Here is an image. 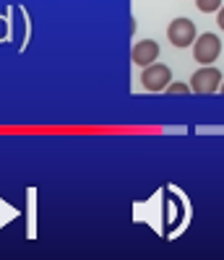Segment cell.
Segmentation results:
<instances>
[{
	"instance_id": "6da1fadb",
	"label": "cell",
	"mask_w": 224,
	"mask_h": 260,
	"mask_svg": "<svg viewBox=\"0 0 224 260\" xmlns=\"http://www.w3.org/2000/svg\"><path fill=\"white\" fill-rule=\"evenodd\" d=\"M172 83V71L162 62H151L141 71V86L146 91H164Z\"/></svg>"
},
{
	"instance_id": "7a4b0ae2",
	"label": "cell",
	"mask_w": 224,
	"mask_h": 260,
	"mask_svg": "<svg viewBox=\"0 0 224 260\" xmlns=\"http://www.w3.org/2000/svg\"><path fill=\"white\" fill-rule=\"evenodd\" d=\"M219 55H221V42H219L216 34L206 31V34L195 37V42H193V57L201 65H211Z\"/></svg>"
},
{
	"instance_id": "3957f363",
	"label": "cell",
	"mask_w": 224,
	"mask_h": 260,
	"mask_svg": "<svg viewBox=\"0 0 224 260\" xmlns=\"http://www.w3.org/2000/svg\"><path fill=\"white\" fill-rule=\"evenodd\" d=\"M219 86H221V71L211 68V65L195 71L193 78H190V89H193L195 94H214Z\"/></svg>"
},
{
	"instance_id": "277c9868",
	"label": "cell",
	"mask_w": 224,
	"mask_h": 260,
	"mask_svg": "<svg viewBox=\"0 0 224 260\" xmlns=\"http://www.w3.org/2000/svg\"><path fill=\"white\" fill-rule=\"evenodd\" d=\"M167 37H170V42L175 47H190L193 42H195V24L190 18H175L172 24H170V29H167Z\"/></svg>"
},
{
	"instance_id": "5b68a950",
	"label": "cell",
	"mask_w": 224,
	"mask_h": 260,
	"mask_svg": "<svg viewBox=\"0 0 224 260\" xmlns=\"http://www.w3.org/2000/svg\"><path fill=\"white\" fill-rule=\"evenodd\" d=\"M133 62L141 65V68H146V65L156 62V57H159V45H156L154 39H141L133 45V52H130Z\"/></svg>"
},
{
	"instance_id": "8992f818",
	"label": "cell",
	"mask_w": 224,
	"mask_h": 260,
	"mask_svg": "<svg viewBox=\"0 0 224 260\" xmlns=\"http://www.w3.org/2000/svg\"><path fill=\"white\" fill-rule=\"evenodd\" d=\"M195 8L201 13H214L221 8V0H195Z\"/></svg>"
},
{
	"instance_id": "52a82bcc",
	"label": "cell",
	"mask_w": 224,
	"mask_h": 260,
	"mask_svg": "<svg viewBox=\"0 0 224 260\" xmlns=\"http://www.w3.org/2000/svg\"><path fill=\"white\" fill-rule=\"evenodd\" d=\"M167 94H172V96H177V94H190V86H185V83H170V86H167Z\"/></svg>"
},
{
	"instance_id": "ba28073f",
	"label": "cell",
	"mask_w": 224,
	"mask_h": 260,
	"mask_svg": "<svg viewBox=\"0 0 224 260\" xmlns=\"http://www.w3.org/2000/svg\"><path fill=\"white\" fill-rule=\"evenodd\" d=\"M216 24H219V29L224 31V6L219 8V16H216Z\"/></svg>"
},
{
	"instance_id": "9c48e42d",
	"label": "cell",
	"mask_w": 224,
	"mask_h": 260,
	"mask_svg": "<svg viewBox=\"0 0 224 260\" xmlns=\"http://www.w3.org/2000/svg\"><path fill=\"white\" fill-rule=\"evenodd\" d=\"M221 94H224V81H221Z\"/></svg>"
}]
</instances>
